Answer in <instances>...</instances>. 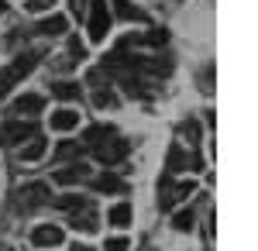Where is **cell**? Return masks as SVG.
Returning a JSON list of instances; mask_svg holds the SVG:
<instances>
[{"label":"cell","mask_w":258,"mask_h":251,"mask_svg":"<svg viewBox=\"0 0 258 251\" xmlns=\"http://www.w3.org/2000/svg\"><path fill=\"white\" fill-rule=\"evenodd\" d=\"M41 48H31V52H24V55H18L7 69H0V97H7L11 93V86H18L24 76H31V69L41 62Z\"/></svg>","instance_id":"obj_1"},{"label":"cell","mask_w":258,"mask_h":251,"mask_svg":"<svg viewBox=\"0 0 258 251\" xmlns=\"http://www.w3.org/2000/svg\"><path fill=\"white\" fill-rule=\"evenodd\" d=\"M45 203H52V190L45 182H24L14 193V207L21 213H31V210H38V207H45Z\"/></svg>","instance_id":"obj_2"},{"label":"cell","mask_w":258,"mask_h":251,"mask_svg":"<svg viewBox=\"0 0 258 251\" xmlns=\"http://www.w3.org/2000/svg\"><path fill=\"white\" fill-rule=\"evenodd\" d=\"M110 24H114V14L107 11V0H90V24H86L90 28V41H103Z\"/></svg>","instance_id":"obj_3"},{"label":"cell","mask_w":258,"mask_h":251,"mask_svg":"<svg viewBox=\"0 0 258 251\" xmlns=\"http://www.w3.org/2000/svg\"><path fill=\"white\" fill-rule=\"evenodd\" d=\"M93 158H97V162H103V165H117L120 158H127V141L114 135L110 141H103V145H97V148H93Z\"/></svg>","instance_id":"obj_4"},{"label":"cell","mask_w":258,"mask_h":251,"mask_svg":"<svg viewBox=\"0 0 258 251\" xmlns=\"http://www.w3.org/2000/svg\"><path fill=\"white\" fill-rule=\"evenodd\" d=\"M31 135H38V128H35L31 120H7V124L0 128V141H4V145H24Z\"/></svg>","instance_id":"obj_5"},{"label":"cell","mask_w":258,"mask_h":251,"mask_svg":"<svg viewBox=\"0 0 258 251\" xmlns=\"http://www.w3.org/2000/svg\"><path fill=\"white\" fill-rule=\"evenodd\" d=\"M62 241H66V234H62V227H55V224H41V227L31 231V244H35V248H59Z\"/></svg>","instance_id":"obj_6"},{"label":"cell","mask_w":258,"mask_h":251,"mask_svg":"<svg viewBox=\"0 0 258 251\" xmlns=\"http://www.w3.org/2000/svg\"><path fill=\"white\" fill-rule=\"evenodd\" d=\"M114 135H117L114 124H90V128L83 131V148H97V145H103V141H110Z\"/></svg>","instance_id":"obj_7"},{"label":"cell","mask_w":258,"mask_h":251,"mask_svg":"<svg viewBox=\"0 0 258 251\" xmlns=\"http://www.w3.org/2000/svg\"><path fill=\"white\" fill-rule=\"evenodd\" d=\"M41 107H45V100L38 93H21L14 100V114L18 117H35V114H41Z\"/></svg>","instance_id":"obj_8"},{"label":"cell","mask_w":258,"mask_h":251,"mask_svg":"<svg viewBox=\"0 0 258 251\" xmlns=\"http://www.w3.org/2000/svg\"><path fill=\"white\" fill-rule=\"evenodd\" d=\"M45 148H48V141L41 135H31L24 145H21V162H38L41 155H45Z\"/></svg>","instance_id":"obj_9"},{"label":"cell","mask_w":258,"mask_h":251,"mask_svg":"<svg viewBox=\"0 0 258 251\" xmlns=\"http://www.w3.org/2000/svg\"><path fill=\"white\" fill-rule=\"evenodd\" d=\"M110 4H114V11H117L120 21H135V24H145V21H148V14H145L141 7H135L131 0H110Z\"/></svg>","instance_id":"obj_10"},{"label":"cell","mask_w":258,"mask_h":251,"mask_svg":"<svg viewBox=\"0 0 258 251\" xmlns=\"http://www.w3.org/2000/svg\"><path fill=\"white\" fill-rule=\"evenodd\" d=\"M90 175V169L83 165V162H76V165H69V169H62V172H55L52 179L59 182V186H76V182H83Z\"/></svg>","instance_id":"obj_11"},{"label":"cell","mask_w":258,"mask_h":251,"mask_svg":"<svg viewBox=\"0 0 258 251\" xmlns=\"http://www.w3.org/2000/svg\"><path fill=\"white\" fill-rule=\"evenodd\" d=\"M93 190H97V193H124V190H127V186H124V179H120V175H114V172H103V175H97V179H93Z\"/></svg>","instance_id":"obj_12"},{"label":"cell","mask_w":258,"mask_h":251,"mask_svg":"<svg viewBox=\"0 0 258 251\" xmlns=\"http://www.w3.org/2000/svg\"><path fill=\"white\" fill-rule=\"evenodd\" d=\"M69 31V21H66V14H48L45 21H38V35H66Z\"/></svg>","instance_id":"obj_13"},{"label":"cell","mask_w":258,"mask_h":251,"mask_svg":"<svg viewBox=\"0 0 258 251\" xmlns=\"http://www.w3.org/2000/svg\"><path fill=\"white\" fill-rule=\"evenodd\" d=\"M48 124H52V131H73V128L80 124V114H76V110H55Z\"/></svg>","instance_id":"obj_14"},{"label":"cell","mask_w":258,"mask_h":251,"mask_svg":"<svg viewBox=\"0 0 258 251\" xmlns=\"http://www.w3.org/2000/svg\"><path fill=\"white\" fill-rule=\"evenodd\" d=\"M179 169H189V155L182 152L179 145H172L169 155H165V172L172 175V172H179Z\"/></svg>","instance_id":"obj_15"},{"label":"cell","mask_w":258,"mask_h":251,"mask_svg":"<svg viewBox=\"0 0 258 251\" xmlns=\"http://www.w3.org/2000/svg\"><path fill=\"white\" fill-rule=\"evenodd\" d=\"M83 152H86L83 141H59V145H55V162H73V158H80Z\"/></svg>","instance_id":"obj_16"},{"label":"cell","mask_w":258,"mask_h":251,"mask_svg":"<svg viewBox=\"0 0 258 251\" xmlns=\"http://www.w3.org/2000/svg\"><path fill=\"white\" fill-rule=\"evenodd\" d=\"M80 83H52V97H59V100H80Z\"/></svg>","instance_id":"obj_17"},{"label":"cell","mask_w":258,"mask_h":251,"mask_svg":"<svg viewBox=\"0 0 258 251\" xmlns=\"http://www.w3.org/2000/svg\"><path fill=\"white\" fill-rule=\"evenodd\" d=\"M55 207H59V210H86V207H90V203H86V196H80V193H66V196H59V200H55Z\"/></svg>","instance_id":"obj_18"},{"label":"cell","mask_w":258,"mask_h":251,"mask_svg":"<svg viewBox=\"0 0 258 251\" xmlns=\"http://www.w3.org/2000/svg\"><path fill=\"white\" fill-rule=\"evenodd\" d=\"M159 207L162 210H172V175L169 172L159 179Z\"/></svg>","instance_id":"obj_19"},{"label":"cell","mask_w":258,"mask_h":251,"mask_svg":"<svg viewBox=\"0 0 258 251\" xmlns=\"http://www.w3.org/2000/svg\"><path fill=\"white\" fill-rule=\"evenodd\" d=\"M69 224H73V227H76V231H97V217H93V213H90V207H86V213H73V217H69Z\"/></svg>","instance_id":"obj_20"},{"label":"cell","mask_w":258,"mask_h":251,"mask_svg":"<svg viewBox=\"0 0 258 251\" xmlns=\"http://www.w3.org/2000/svg\"><path fill=\"white\" fill-rule=\"evenodd\" d=\"M107 220H110L114 227H127V224H131V207H127V203H117L114 210L107 213Z\"/></svg>","instance_id":"obj_21"},{"label":"cell","mask_w":258,"mask_h":251,"mask_svg":"<svg viewBox=\"0 0 258 251\" xmlns=\"http://www.w3.org/2000/svg\"><path fill=\"white\" fill-rule=\"evenodd\" d=\"M193 224H197V213L189 210V207H186V210H179L176 217H172V227H176V231H189Z\"/></svg>","instance_id":"obj_22"},{"label":"cell","mask_w":258,"mask_h":251,"mask_svg":"<svg viewBox=\"0 0 258 251\" xmlns=\"http://www.w3.org/2000/svg\"><path fill=\"white\" fill-rule=\"evenodd\" d=\"M193 190H197V182H193V179H189V182H172V207H176L179 200H186Z\"/></svg>","instance_id":"obj_23"},{"label":"cell","mask_w":258,"mask_h":251,"mask_svg":"<svg viewBox=\"0 0 258 251\" xmlns=\"http://www.w3.org/2000/svg\"><path fill=\"white\" fill-rule=\"evenodd\" d=\"M93 107H100V110H107V107H117V97H114L110 90H100L97 97H93Z\"/></svg>","instance_id":"obj_24"},{"label":"cell","mask_w":258,"mask_h":251,"mask_svg":"<svg viewBox=\"0 0 258 251\" xmlns=\"http://www.w3.org/2000/svg\"><path fill=\"white\" fill-rule=\"evenodd\" d=\"M182 135L189 138V145H197V141H200V128H197V120H186V124H182Z\"/></svg>","instance_id":"obj_25"},{"label":"cell","mask_w":258,"mask_h":251,"mask_svg":"<svg viewBox=\"0 0 258 251\" xmlns=\"http://www.w3.org/2000/svg\"><path fill=\"white\" fill-rule=\"evenodd\" d=\"M103 251H127V237H107Z\"/></svg>","instance_id":"obj_26"},{"label":"cell","mask_w":258,"mask_h":251,"mask_svg":"<svg viewBox=\"0 0 258 251\" xmlns=\"http://www.w3.org/2000/svg\"><path fill=\"white\" fill-rule=\"evenodd\" d=\"M69 55H73V58H83V55H86V48H83L80 38H69Z\"/></svg>","instance_id":"obj_27"},{"label":"cell","mask_w":258,"mask_h":251,"mask_svg":"<svg viewBox=\"0 0 258 251\" xmlns=\"http://www.w3.org/2000/svg\"><path fill=\"white\" fill-rule=\"evenodd\" d=\"M52 4H55V0H28L24 7H28V11H45V7H52Z\"/></svg>","instance_id":"obj_28"},{"label":"cell","mask_w":258,"mask_h":251,"mask_svg":"<svg viewBox=\"0 0 258 251\" xmlns=\"http://www.w3.org/2000/svg\"><path fill=\"white\" fill-rule=\"evenodd\" d=\"M69 7H73V14H83L86 11V0H69Z\"/></svg>","instance_id":"obj_29"},{"label":"cell","mask_w":258,"mask_h":251,"mask_svg":"<svg viewBox=\"0 0 258 251\" xmlns=\"http://www.w3.org/2000/svg\"><path fill=\"white\" fill-rule=\"evenodd\" d=\"M73 251H93V248H90V244H80V241H76V244H73Z\"/></svg>","instance_id":"obj_30"},{"label":"cell","mask_w":258,"mask_h":251,"mask_svg":"<svg viewBox=\"0 0 258 251\" xmlns=\"http://www.w3.org/2000/svg\"><path fill=\"white\" fill-rule=\"evenodd\" d=\"M4 11H7V0H0V14H4Z\"/></svg>","instance_id":"obj_31"}]
</instances>
